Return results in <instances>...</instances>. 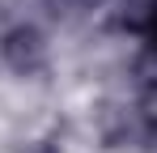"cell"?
<instances>
[{
    "mask_svg": "<svg viewBox=\"0 0 157 153\" xmlns=\"http://www.w3.org/2000/svg\"><path fill=\"white\" fill-rule=\"evenodd\" d=\"M0 64L17 76H34L51 64V43L34 22H17L0 34Z\"/></svg>",
    "mask_w": 157,
    "mask_h": 153,
    "instance_id": "6da1fadb",
    "label": "cell"
},
{
    "mask_svg": "<svg viewBox=\"0 0 157 153\" xmlns=\"http://www.w3.org/2000/svg\"><path fill=\"white\" fill-rule=\"evenodd\" d=\"M21 153H64V149H59V145H51V140H30Z\"/></svg>",
    "mask_w": 157,
    "mask_h": 153,
    "instance_id": "7a4b0ae2",
    "label": "cell"
}]
</instances>
